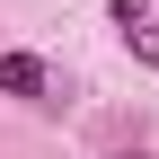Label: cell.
<instances>
[{
  "mask_svg": "<svg viewBox=\"0 0 159 159\" xmlns=\"http://www.w3.org/2000/svg\"><path fill=\"white\" fill-rule=\"evenodd\" d=\"M124 44H133V62H150V71H159V27H150V18H133Z\"/></svg>",
  "mask_w": 159,
  "mask_h": 159,
  "instance_id": "7a4b0ae2",
  "label": "cell"
},
{
  "mask_svg": "<svg viewBox=\"0 0 159 159\" xmlns=\"http://www.w3.org/2000/svg\"><path fill=\"white\" fill-rule=\"evenodd\" d=\"M53 80H44V62L35 53H0V97H44Z\"/></svg>",
  "mask_w": 159,
  "mask_h": 159,
  "instance_id": "6da1fadb",
  "label": "cell"
},
{
  "mask_svg": "<svg viewBox=\"0 0 159 159\" xmlns=\"http://www.w3.org/2000/svg\"><path fill=\"white\" fill-rule=\"evenodd\" d=\"M115 159H142V150H115Z\"/></svg>",
  "mask_w": 159,
  "mask_h": 159,
  "instance_id": "277c9868",
  "label": "cell"
},
{
  "mask_svg": "<svg viewBox=\"0 0 159 159\" xmlns=\"http://www.w3.org/2000/svg\"><path fill=\"white\" fill-rule=\"evenodd\" d=\"M115 9V27H133V18H150V0H106Z\"/></svg>",
  "mask_w": 159,
  "mask_h": 159,
  "instance_id": "3957f363",
  "label": "cell"
}]
</instances>
